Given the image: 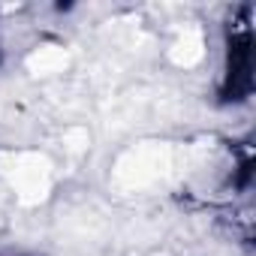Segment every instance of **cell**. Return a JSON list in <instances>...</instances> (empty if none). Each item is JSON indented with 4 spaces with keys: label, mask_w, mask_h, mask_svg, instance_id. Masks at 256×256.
Returning a JSON list of instances; mask_svg holds the SVG:
<instances>
[{
    "label": "cell",
    "mask_w": 256,
    "mask_h": 256,
    "mask_svg": "<svg viewBox=\"0 0 256 256\" xmlns=\"http://www.w3.org/2000/svg\"><path fill=\"white\" fill-rule=\"evenodd\" d=\"M166 166V151L160 148H139L130 151L120 163H118V178L130 187H142L148 181H154Z\"/></svg>",
    "instance_id": "2"
},
{
    "label": "cell",
    "mask_w": 256,
    "mask_h": 256,
    "mask_svg": "<svg viewBox=\"0 0 256 256\" xmlns=\"http://www.w3.org/2000/svg\"><path fill=\"white\" fill-rule=\"evenodd\" d=\"M0 172H6L18 199L34 205L48 193V160L40 154H0Z\"/></svg>",
    "instance_id": "1"
},
{
    "label": "cell",
    "mask_w": 256,
    "mask_h": 256,
    "mask_svg": "<svg viewBox=\"0 0 256 256\" xmlns=\"http://www.w3.org/2000/svg\"><path fill=\"white\" fill-rule=\"evenodd\" d=\"M70 64V54L64 48H54V46H46L40 52H34L28 58V70L36 72V76H52V72H60L64 66Z\"/></svg>",
    "instance_id": "3"
},
{
    "label": "cell",
    "mask_w": 256,
    "mask_h": 256,
    "mask_svg": "<svg viewBox=\"0 0 256 256\" xmlns=\"http://www.w3.org/2000/svg\"><path fill=\"white\" fill-rule=\"evenodd\" d=\"M202 54H205V46H202V34H199V30L184 34V36L178 40V46L172 48V60H175L178 66H193V64L202 60Z\"/></svg>",
    "instance_id": "4"
},
{
    "label": "cell",
    "mask_w": 256,
    "mask_h": 256,
    "mask_svg": "<svg viewBox=\"0 0 256 256\" xmlns=\"http://www.w3.org/2000/svg\"><path fill=\"white\" fill-rule=\"evenodd\" d=\"M64 145H66L70 151H76V154L84 151V148H88V130H82V126H72V130L64 136Z\"/></svg>",
    "instance_id": "5"
}]
</instances>
